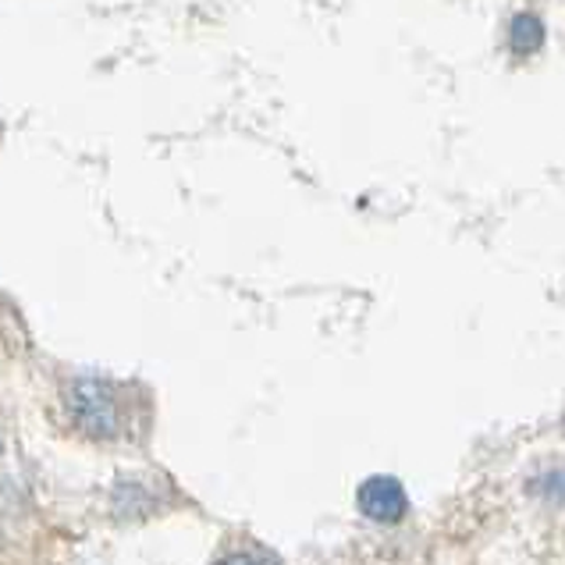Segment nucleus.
<instances>
[{
	"label": "nucleus",
	"instance_id": "nucleus-1",
	"mask_svg": "<svg viewBox=\"0 0 565 565\" xmlns=\"http://www.w3.org/2000/svg\"><path fill=\"white\" fill-rule=\"evenodd\" d=\"M68 406L75 424L93 438H110L118 434V398L100 381H75L68 392Z\"/></svg>",
	"mask_w": 565,
	"mask_h": 565
},
{
	"label": "nucleus",
	"instance_id": "nucleus-2",
	"mask_svg": "<svg viewBox=\"0 0 565 565\" xmlns=\"http://www.w3.org/2000/svg\"><path fill=\"white\" fill-rule=\"evenodd\" d=\"M360 512L374 523H398L409 509L406 488L395 477H370L363 480V488L356 494Z\"/></svg>",
	"mask_w": 565,
	"mask_h": 565
},
{
	"label": "nucleus",
	"instance_id": "nucleus-3",
	"mask_svg": "<svg viewBox=\"0 0 565 565\" xmlns=\"http://www.w3.org/2000/svg\"><path fill=\"white\" fill-rule=\"evenodd\" d=\"M544 43V25L537 14H515L509 25V46L515 54H534Z\"/></svg>",
	"mask_w": 565,
	"mask_h": 565
},
{
	"label": "nucleus",
	"instance_id": "nucleus-4",
	"mask_svg": "<svg viewBox=\"0 0 565 565\" xmlns=\"http://www.w3.org/2000/svg\"><path fill=\"white\" fill-rule=\"evenodd\" d=\"M221 565H274L270 558H260V555H235L228 562H221Z\"/></svg>",
	"mask_w": 565,
	"mask_h": 565
}]
</instances>
